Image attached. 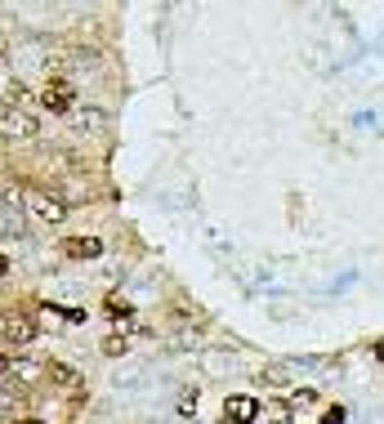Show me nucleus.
Instances as JSON below:
<instances>
[{
    "label": "nucleus",
    "mask_w": 384,
    "mask_h": 424,
    "mask_svg": "<svg viewBox=\"0 0 384 424\" xmlns=\"http://www.w3.org/2000/svg\"><path fill=\"white\" fill-rule=\"evenodd\" d=\"M36 98H41V108L54 112V116H72L76 112V85L68 76H49L36 90Z\"/></svg>",
    "instance_id": "1"
},
{
    "label": "nucleus",
    "mask_w": 384,
    "mask_h": 424,
    "mask_svg": "<svg viewBox=\"0 0 384 424\" xmlns=\"http://www.w3.org/2000/svg\"><path fill=\"white\" fill-rule=\"evenodd\" d=\"M322 424H344V406H326V415H322Z\"/></svg>",
    "instance_id": "12"
},
{
    "label": "nucleus",
    "mask_w": 384,
    "mask_h": 424,
    "mask_svg": "<svg viewBox=\"0 0 384 424\" xmlns=\"http://www.w3.org/2000/svg\"><path fill=\"white\" fill-rule=\"evenodd\" d=\"M5 103H9V108H19V112H27V103H31V94H27V85H19V81H14V85H9V90H5Z\"/></svg>",
    "instance_id": "8"
},
{
    "label": "nucleus",
    "mask_w": 384,
    "mask_h": 424,
    "mask_svg": "<svg viewBox=\"0 0 384 424\" xmlns=\"http://www.w3.org/2000/svg\"><path fill=\"white\" fill-rule=\"evenodd\" d=\"M108 317L112 321H130V304L125 299H108Z\"/></svg>",
    "instance_id": "11"
},
{
    "label": "nucleus",
    "mask_w": 384,
    "mask_h": 424,
    "mask_svg": "<svg viewBox=\"0 0 384 424\" xmlns=\"http://www.w3.org/2000/svg\"><path fill=\"white\" fill-rule=\"evenodd\" d=\"M224 420H228V424H255V420H259V402L250 398V393L224 398Z\"/></svg>",
    "instance_id": "5"
},
{
    "label": "nucleus",
    "mask_w": 384,
    "mask_h": 424,
    "mask_svg": "<svg viewBox=\"0 0 384 424\" xmlns=\"http://www.w3.org/2000/svg\"><path fill=\"white\" fill-rule=\"evenodd\" d=\"M0 134L14 139V143H27V139H36V134H41V121L31 112H19V108L0 103Z\"/></svg>",
    "instance_id": "3"
},
{
    "label": "nucleus",
    "mask_w": 384,
    "mask_h": 424,
    "mask_svg": "<svg viewBox=\"0 0 384 424\" xmlns=\"http://www.w3.org/2000/svg\"><path fill=\"white\" fill-rule=\"evenodd\" d=\"M108 246H103V237H63V254L68 259H98Z\"/></svg>",
    "instance_id": "6"
},
{
    "label": "nucleus",
    "mask_w": 384,
    "mask_h": 424,
    "mask_svg": "<svg viewBox=\"0 0 384 424\" xmlns=\"http://www.w3.org/2000/svg\"><path fill=\"white\" fill-rule=\"evenodd\" d=\"M9 371H14V366H9V362H5V358H0V376H9Z\"/></svg>",
    "instance_id": "14"
},
{
    "label": "nucleus",
    "mask_w": 384,
    "mask_h": 424,
    "mask_svg": "<svg viewBox=\"0 0 384 424\" xmlns=\"http://www.w3.org/2000/svg\"><path fill=\"white\" fill-rule=\"evenodd\" d=\"M31 339H36V317L23 313V309H0V344L23 348Z\"/></svg>",
    "instance_id": "2"
},
{
    "label": "nucleus",
    "mask_w": 384,
    "mask_h": 424,
    "mask_svg": "<svg viewBox=\"0 0 384 424\" xmlns=\"http://www.w3.org/2000/svg\"><path fill=\"white\" fill-rule=\"evenodd\" d=\"M72 125L76 130H94V125H103V116L98 112H72Z\"/></svg>",
    "instance_id": "9"
},
{
    "label": "nucleus",
    "mask_w": 384,
    "mask_h": 424,
    "mask_svg": "<svg viewBox=\"0 0 384 424\" xmlns=\"http://www.w3.org/2000/svg\"><path fill=\"white\" fill-rule=\"evenodd\" d=\"M23 424H41V420H23Z\"/></svg>",
    "instance_id": "15"
},
{
    "label": "nucleus",
    "mask_w": 384,
    "mask_h": 424,
    "mask_svg": "<svg viewBox=\"0 0 384 424\" xmlns=\"http://www.w3.org/2000/svg\"><path fill=\"white\" fill-rule=\"evenodd\" d=\"M9 273V259H5V254H0V277H5Z\"/></svg>",
    "instance_id": "13"
},
{
    "label": "nucleus",
    "mask_w": 384,
    "mask_h": 424,
    "mask_svg": "<svg viewBox=\"0 0 384 424\" xmlns=\"http://www.w3.org/2000/svg\"><path fill=\"white\" fill-rule=\"evenodd\" d=\"M295 420V398H269L259 402V424H291Z\"/></svg>",
    "instance_id": "7"
},
{
    "label": "nucleus",
    "mask_w": 384,
    "mask_h": 424,
    "mask_svg": "<svg viewBox=\"0 0 384 424\" xmlns=\"http://www.w3.org/2000/svg\"><path fill=\"white\" fill-rule=\"evenodd\" d=\"M27 206L41 224H63V219H68V206H63L54 192H27Z\"/></svg>",
    "instance_id": "4"
},
{
    "label": "nucleus",
    "mask_w": 384,
    "mask_h": 424,
    "mask_svg": "<svg viewBox=\"0 0 384 424\" xmlns=\"http://www.w3.org/2000/svg\"><path fill=\"white\" fill-rule=\"evenodd\" d=\"M125 348H130V344H125V335H108V339H103V353H108V358H121Z\"/></svg>",
    "instance_id": "10"
}]
</instances>
